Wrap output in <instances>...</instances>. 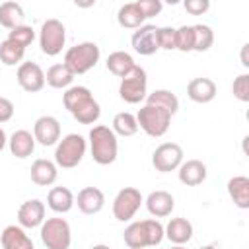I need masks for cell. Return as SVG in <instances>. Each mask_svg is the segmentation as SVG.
<instances>
[{
    "label": "cell",
    "instance_id": "16",
    "mask_svg": "<svg viewBox=\"0 0 249 249\" xmlns=\"http://www.w3.org/2000/svg\"><path fill=\"white\" fill-rule=\"evenodd\" d=\"M74 204H78V210L82 214L93 216V214H97V212L103 210V206H105V195L97 187H84L78 193V196L74 198Z\"/></svg>",
    "mask_w": 249,
    "mask_h": 249
},
{
    "label": "cell",
    "instance_id": "12",
    "mask_svg": "<svg viewBox=\"0 0 249 249\" xmlns=\"http://www.w3.org/2000/svg\"><path fill=\"white\" fill-rule=\"evenodd\" d=\"M16 80H18L19 88L27 93H37L45 88V72L37 62H31V60L21 62L18 66Z\"/></svg>",
    "mask_w": 249,
    "mask_h": 249
},
{
    "label": "cell",
    "instance_id": "1",
    "mask_svg": "<svg viewBox=\"0 0 249 249\" xmlns=\"http://www.w3.org/2000/svg\"><path fill=\"white\" fill-rule=\"evenodd\" d=\"M62 103L80 124H93L101 117V107L95 101L91 89L86 86H70L64 89Z\"/></svg>",
    "mask_w": 249,
    "mask_h": 249
},
{
    "label": "cell",
    "instance_id": "26",
    "mask_svg": "<svg viewBox=\"0 0 249 249\" xmlns=\"http://www.w3.org/2000/svg\"><path fill=\"white\" fill-rule=\"evenodd\" d=\"M105 66H107V70H109L113 76L123 78V76H126V74L136 66V62H134L132 54H128L126 51H115V53H111V54L107 56Z\"/></svg>",
    "mask_w": 249,
    "mask_h": 249
},
{
    "label": "cell",
    "instance_id": "35",
    "mask_svg": "<svg viewBox=\"0 0 249 249\" xmlns=\"http://www.w3.org/2000/svg\"><path fill=\"white\" fill-rule=\"evenodd\" d=\"M195 47V33L193 25H181L175 29V51L191 53Z\"/></svg>",
    "mask_w": 249,
    "mask_h": 249
},
{
    "label": "cell",
    "instance_id": "23",
    "mask_svg": "<svg viewBox=\"0 0 249 249\" xmlns=\"http://www.w3.org/2000/svg\"><path fill=\"white\" fill-rule=\"evenodd\" d=\"M58 177V167L54 161L51 160H45V158H39L31 163V181L39 187H49L56 181Z\"/></svg>",
    "mask_w": 249,
    "mask_h": 249
},
{
    "label": "cell",
    "instance_id": "21",
    "mask_svg": "<svg viewBox=\"0 0 249 249\" xmlns=\"http://www.w3.org/2000/svg\"><path fill=\"white\" fill-rule=\"evenodd\" d=\"M35 144H37V142H35L33 134H31L29 130H25V128L16 130V132L8 138V148H10L12 156H16L18 160L29 158V156L33 154V150H35Z\"/></svg>",
    "mask_w": 249,
    "mask_h": 249
},
{
    "label": "cell",
    "instance_id": "13",
    "mask_svg": "<svg viewBox=\"0 0 249 249\" xmlns=\"http://www.w3.org/2000/svg\"><path fill=\"white\" fill-rule=\"evenodd\" d=\"M130 45L134 49V53L142 54V56H152L160 51L158 45V27L152 23H144L142 27H138L132 37H130Z\"/></svg>",
    "mask_w": 249,
    "mask_h": 249
},
{
    "label": "cell",
    "instance_id": "19",
    "mask_svg": "<svg viewBox=\"0 0 249 249\" xmlns=\"http://www.w3.org/2000/svg\"><path fill=\"white\" fill-rule=\"evenodd\" d=\"M218 93L214 80L210 78H193L187 84V95L195 103H210Z\"/></svg>",
    "mask_w": 249,
    "mask_h": 249
},
{
    "label": "cell",
    "instance_id": "39",
    "mask_svg": "<svg viewBox=\"0 0 249 249\" xmlns=\"http://www.w3.org/2000/svg\"><path fill=\"white\" fill-rule=\"evenodd\" d=\"M183 8L191 14V16H202L204 12H208L210 2L208 0H185Z\"/></svg>",
    "mask_w": 249,
    "mask_h": 249
},
{
    "label": "cell",
    "instance_id": "43",
    "mask_svg": "<svg viewBox=\"0 0 249 249\" xmlns=\"http://www.w3.org/2000/svg\"><path fill=\"white\" fill-rule=\"evenodd\" d=\"M91 249H111L109 245H105V243H97V245H93Z\"/></svg>",
    "mask_w": 249,
    "mask_h": 249
},
{
    "label": "cell",
    "instance_id": "14",
    "mask_svg": "<svg viewBox=\"0 0 249 249\" xmlns=\"http://www.w3.org/2000/svg\"><path fill=\"white\" fill-rule=\"evenodd\" d=\"M33 138L41 146H56L60 140V123L53 115H43L33 124Z\"/></svg>",
    "mask_w": 249,
    "mask_h": 249
},
{
    "label": "cell",
    "instance_id": "40",
    "mask_svg": "<svg viewBox=\"0 0 249 249\" xmlns=\"http://www.w3.org/2000/svg\"><path fill=\"white\" fill-rule=\"evenodd\" d=\"M14 103L8 99V97H2L0 95V124L2 123H8L12 117H14Z\"/></svg>",
    "mask_w": 249,
    "mask_h": 249
},
{
    "label": "cell",
    "instance_id": "8",
    "mask_svg": "<svg viewBox=\"0 0 249 249\" xmlns=\"http://www.w3.org/2000/svg\"><path fill=\"white\" fill-rule=\"evenodd\" d=\"M119 95L124 103H130V105H136V103L146 99V95H148V76H146V70L142 66L136 64L126 76L121 78Z\"/></svg>",
    "mask_w": 249,
    "mask_h": 249
},
{
    "label": "cell",
    "instance_id": "3",
    "mask_svg": "<svg viewBox=\"0 0 249 249\" xmlns=\"http://www.w3.org/2000/svg\"><path fill=\"white\" fill-rule=\"evenodd\" d=\"M89 152L95 163L99 165H111L117 160L119 154V142H117V134L105 126V124H95L89 130Z\"/></svg>",
    "mask_w": 249,
    "mask_h": 249
},
{
    "label": "cell",
    "instance_id": "41",
    "mask_svg": "<svg viewBox=\"0 0 249 249\" xmlns=\"http://www.w3.org/2000/svg\"><path fill=\"white\" fill-rule=\"evenodd\" d=\"M247 51H249V45L245 43V45L241 47V64H243L245 68L249 66V58H247Z\"/></svg>",
    "mask_w": 249,
    "mask_h": 249
},
{
    "label": "cell",
    "instance_id": "18",
    "mask_svg": "<svg viewBox=\"0 0 249 249\" xmlns=\"http://www.w3.org/2000/svg\"><path fill=\"white\" fill-rule=\"evenodd\" d=\"M0 243L2 249H35V243L27 231L16 224H10L0 231Z\"/></svg>",
    "mask_w": 249,
    "mask_h": 249
},
{
    "label": "cell",
    "instance_id": "31",
    "mask_svg": "<svg viewBox=\"0 0 249 249\" xmlns=\"http://www.w3.org/2000/svg\"><path fill=\"white\" fill-rule=\"evenodd\" d=\"M111 130L117 134V136H134L138 132V123H136V117L128 111H121L113 117V124H111Z\"/></svg>",
    "mask_w": 249,
    "mask_h": 249
},
{
    "label": "cell",
    "instance_id": "37",
    "mask_svg": "<svg viewBox=\"0 0 249 249\" xmlns=\"http://www.w3.org/2000/svg\"><path fill=\"white\" fill-rule=\"evenodd\" d=\"M158 45L163 51H175V27H158Z\"/></svg>",
    "mask_w": 249,
    "mask_h": 249
},
{
    "label": "cell",
    "instance_id": "33",
    "mask_svg": "<svg viewBox=\"0 0 249 249\" xmlns=\"http://www.w3.org/2000/svg\"><path fill=\"white\" fill-rule=\"evenodd\" d=\"M193 33H195V47H193V51L206 53L214 45V31H212L210 25L196 23V25H193Z\"/></svg>",
    "mask_w": 249,
    "mask_h": 249
},
{
    "label": "cell",
    "instance_id": "15",
    "mask_svg": "<svg viewBox=\"0 0 249 249\" xmlns=\"http://www.w3.org/2000/svg\"><path fill=\"white\" fill-rule=\"evenodd\" d=\"M45 222V202L39 198H29L25 202H21V206L18 208V226H21L23 230H33V228H41V224Z\"/></svg>",
    "mask_w": 249,
    "mask_h": 249
},
{
    "label": "cell",
    "instance_id": "20",
    "mask_svg": "<svg viewBox=\"0 0 249 249\" xmlns=\"http://www.w3.org/2000/svg\"><path fill=\"white\" fill-rule=\"evenodd\" d=\"M163 237H167L173 245H185L193 237V224L187 218H171L167 226H163Z\"/></svg>",
    "mask_w": 249,
    "mask_h": 249
},
{
    "label": "cell",
    "instance_id": "22",
    "mask_svg": "<svg viewBox=\"0 0 249 249\" xmlns=\"http://www.w3.org/2000/svg\"><path fill=\"white\" fill-rule=\"evenodd\" d=\"M179 173V181L187 187H196L200 183H204L208 171H206V165L200 161V160H187L179 165L177 169Z\"/></svg>",
    "mask_w": 249,
    "mask_h": 249
},
{
    "label": "cell",
    "instance_id": "44",
    "mask_svg": "<svg viewBox=\"0 0 249 249\" xmlns=\"http://www.w3.org/2000/svg\"><path fill=\"white\" fill-rule=\"evenodd\" d=\"M200 249H220V247L218 245H202Z\"/></svg>",
    "mask_w": 249,
    "mask_h": 249
},
{
    "label": "cell",
    "instance_id": "10",
    "mask_svg": "<svg viewBox=\"0 0 249 249\" xmlns=\"http://www.w3.org/2000/svg\"><path fill=\"white\" fill-rule=\"evenodd\" d=\"M142 202H144V196H142V193L136 187H124V189H121L115 195L113 206H111L115 220H119V222H130L134 218V214L140 210Z\"/></svg>",
    "mask_w": 249,
    "mask_h": 249
},
{
    "label": "cell",
    "instance_id": "9",
    "mask_svg": "<svg viewBox=\"0 0 249 249\" xmlns=\"http://www.w3.org/2000/svg\"><path fill=\"white\" fill-rule=\"evenodd\" d=\"M64 43H66V27H64V23L60 19H54V18L43 21L41 31H39L41 53L47 54V56H56V54L62 53Z\"/></svg>",
    "mask_w": 249,
    "mask_h": 249
},
{
    "label": "cell",
    "instance_id": "32",
    "mask_svg": "<svg viewBox=\"0 0 249 249\" xmlns=\"http://www.w3.org/2000/svg\"><path fill=\"white\" fill-rule=\"evenodd\" d=\"M25 56V49L16 45L14 41L10 39H4L0 41V62L6 64V66H16V64H21Z\"/></svg>",
    "mask_w": 249,
    "mask_h": 249
},
{
    "label": "cell",
    "instance_id": "25",
    "mask_svg": "<svg viewBox=\"0 0 249 249\" xmlns=\"http://www.w3.org/2000/svg\"><path fill=\"white\" fill-rule=\"evenodd\" d=\"M228 195L233 200V204L241 210L249 208V177L235 175L228 181Z\"/></svg>",
    "mask_w": 249,
    "mask_h": 249
},
{
    "label": "cell",
    "instance_id": "38",
    "mask_svg": "<svg viewBox=\"0 0 249 249\" xmlns=\"http://www.w3.org/2000/svg\"><path fill=\"white\" fill-rule=\"evenodd\" d=\"M136 6H138V10L142 12L144 19L158 16V14L161 12V8H163V4H161L160 0H138Z\"/></svg>",
    "mask_w": 249,
    "mask_h": 249
},
{
    "label": "cell",
    "instance_id": "27",
    "mask_svg": "<svg viewBox=\"0 0 249 249\" xmlns=\"http://www.w3.org/2000/svg\"><path fill=\"white\" fill-rule=\"evenodd\" d=\"M117 21H119V25L124 27V29H138V27L144 25V16H142V12L138 10L136 2H126V4H123V6L119 8V12H117Z\"/></svg>",
    "mask_w": 249,
    "mask_h": 249
},
{
    "label": "cell",
    "instance_id": "4",
    "mask_svg": "<svg viewBox=\"0 0 249 249\" xmlns=\"http://www.w3.org/2000/svg\"><path fill=\"white\" fill-rule=\"evenodd\" d=\"M101 58V51L93 41H84L78 43L74 47H70L64 53V66L76 76V74H86L91 68H95V64Z\"/></svg>",
    "mask_w": 249,
    "mask_h": 249
},
{
    "label": "cell",
    "instance_id": "28",
    "mask_svg": "<svg viewBox=\"0 0 249 249\" xmlns=\"http://www.w3.org/2000/svg\"><path fill=\"white\" fill-rule=\"evenodd\" d=\"M74 82V74L60 62V64H53L47 72H45V84H49L54 89H68Z\"/></svg>",
    "mask_w": 249,
    "mask_h": 249
},
{
    "label": "cell",
    "instance_id": "45",
    "mask_svg": "<svg viewBox=\"0 0 249 249\" xmlns=\"http://www.w3.org/2000/svg\"><path fill=\"white\" fill-rule=\"evenodd\" d=\"M169 249H187V247H183V245H173V247H169Z\"/></svg>",
    "mask_w": 249,
    "mask_h": 249
},
{
    "label": "cell",
    "instance_id": "29",
    "mask_svg": "<svg viewBox=\"0 0 249 249\" xmlns=\"http://www.w3.org/2000/svg\"><path fill=\"white\" fill-rule=\"evenodd\" d=\"M25 12L21 8V4L18 2H2L0 4V25L6 29H14L18 25L23 23Z\"/></svg>",
    "mask_w": 249,
    "mask_h": 249
},
{
    "label": "cell",
    "instance_id": "36",
    "mask_svg": "<svg viewBox=\"0 0 249 249\" xmlns=\"http://www.w3.org/2000/svg\"><path fill=\"white\" fill-rule=\"evenodd\" d=\"M231 93L237 101L247 103L249 101V74H239L231 84Z\"/></svg>",
    "mask_w": 249,
    "mask_h": 249
},
{
    "label": "cell",
    "instance_id": "6",
    "mask_svg": "<svg viewBox=\"0 0 249 249\" xmlns=\"http://www.w3.org/2000/svg\"><path fill=\"white\" fill-rule=\"evenodd\" d=\"M136 117V123H138V128H142L148 136L152 138H160L163 136L167 130H169V124H171V113H167L165 109L161 107H156V105H142L138 109V113L134 115Z\"/></svg>",
    "mask_w": 249,
    "mask_h": 249
},
{
    "label": "cell",
    "instance_id": "5",
    "mask_svg": "<svg viewBox=\"0 0 249 249\" xmlns=\"http://www.w3.org/2000/svg\"><path fill=\"white\" fill-rule=\"evenodd\" d=\"M86 150H88V142H86V138L82 134H78V132L66 134L64 138L58 140V144L54 148V163H56V167H62V169L76 167L84 160Z\"/></svg>",
    "mask_w": 249,
    "mask_h": 249
},
{
    "label": "cell",
    "instance_id": "30",
    "mask_svg": "<svg viewBox=\"0 0 249 249\" xmlns=\"http://www.w3.org/2000/svg\"><path fill=\"white\" fill-rule=\"evenodd\" d=\"M146 103L161 107V109H165L171 115H175L179 111V99H177V95L171 89H154L152 93L146 95Z\"/></svg>",
    "mask_w": 249,
    "mask_h": 249
},
{
    "label": "cell",
    "instance_id": "7",
    "mask_svg": "<svg viewBox=\"0 0 249 249\" xmlns=\"http://www.w3.org/2000/svg\"><path fill=\"white\" fill-rule=\"evenodd\" d=\"M39 235L47 249H70L72 230L64 218H45L39 228Z\"/></svg>",
    "mask_w": 249,
    "mask_h": 249
},
{
    "label": "cell",
    "instance_id": "2",
    "mask_svg": "<svg viewBox=\"0 0 249 249\" xmlns=\"http://www.w3.org/2000/svg\"><path fill=\"white\" fill-rule=\"evenodd\" d=\"M123 239L128 249H146V247H156L163 241V226L161 222L148 218V220H138L130 222L124 228Z\"/></svg>",
    "mask_w": 249,
    "mask_h": 249
},
{
    "label": "cell",
    "instance_id": "11",
    "mask_svg": "<svg viewBox=\"0 0 249 249\" xmlns=\"http://www.w3.org/2000/svg\"><path fill=\"white\" fill-rule=\"evenodd\" d=\"M183 148L177 142H163L160 144L152 154V165L160 173H169L179 169L183 163Z\"/></svg>",
    "mask_w": 249,
    "mask_h": 249
},
{
    "label": "cell",
    "instance_id": "42",
    "mask_svg": "<svg viewBox=\"0 0 249 249\" xmlns=\"http://www.w3.org/2000/svg\"><path fill=\"white\" fill-rule=\"evenodd\" d=\"M6 144H8V136H6V132H4V128L0 126V152L6 148Z\"/></svg>",
    "mask_w": 249,
    "mask_h": 249
},
{
    "label": "cell",
    "instance_id": "17",
    "mask_svg": "<svg viewBox=\"0 0 249 249\" xmlns=\"http://www.w3.org/2000/svg\"><path fill=\"white\" fill-rule=\"evenodd\" d=\"M144 204H146V210H148L154 218H165V216H169V214L173 212V208H175V198H173L171 193L160 189V191H152V193L146 196Z\"/></svg>",
    "mask_w": 249,
    "mask_h": 249
},
{
    "label": "cell",
    "instance_id": "24",
    "mask_svg": "<svg viewBox=\"0 0 249 249\" xmlns=\"http://www.w3.org/2000/svg\"><path fill=\"white\" fill-rule=\"evenodd\" d=\"M74 193L68 187H53L47 195V206L56 214H66L74 206Z\"/></svg>",
    "mask_w": 249,
    "mask_h": 249
},
{
    "label": "cell",
    "instance_id": "34",
    "mask_svg": "<svg viewBox=\"0 0 249 249\" xmlns=\"http://www.w3.org/2000/svg\"><path fill=\"white\" fill-rule=\"evenodd\" d=\"M6 39H10V41H14L16 45H19V47L27 49V47H29V45L35 41V29H33L31 25L21 23V25H18V27L10 29Z\"/></svg>",
    "mask_w": 249,
    "mask_h": 249
}]
</instances>
